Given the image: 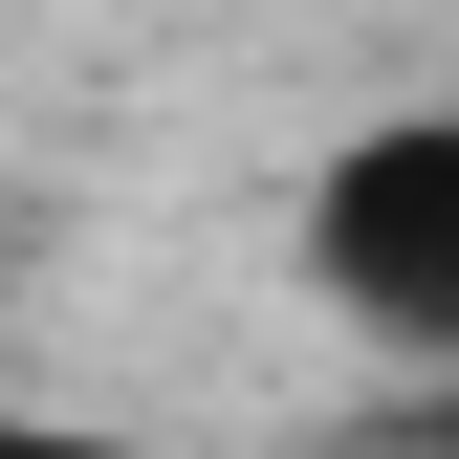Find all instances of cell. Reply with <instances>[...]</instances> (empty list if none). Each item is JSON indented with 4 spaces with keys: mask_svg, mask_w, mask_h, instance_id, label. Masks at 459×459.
<instances>
[{
    "mask_svg": "<svg viewBox=\"0 0 459 459\" xmlns=\"http://www.w3.org/2000/svg\"><path fill=\"white\" fill-rule=\"evenodd\" d=\"M0 459H132V437H88V416H0Z\"/></svg>",
    "mask_w": 459,
    "mask_h": 459,
    "instance_id": "2",
    "label": "cell"
},
{
    "mask_svg": "<svg viewBox=\"0 0 459 459\" xmlns=\"http://www.w3.org/2000/svg\"><path fill=\"white\" fill-rule=\"evenodd\" d=\"M307 263L351 284L394 351H459V132L437 109H394V132H351L307 176Z\"/></svg>",
    "mask_w": 459,
    "mask_h": 459,
    "instance_id": "1",
    "label": "cell"
}]
</instances>
